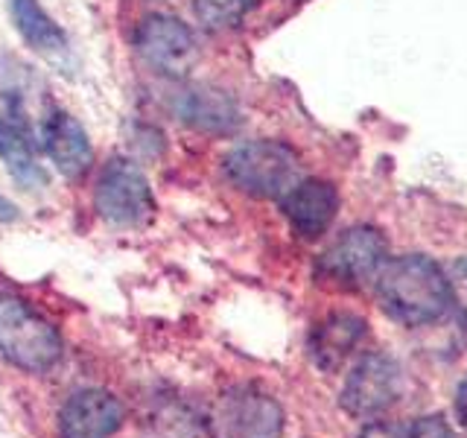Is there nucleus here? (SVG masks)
<instances>
[{
    "instance_id": "1",
    "label": "nucleus",
    "mask_w": 467,
    "mask_h": 438,
    "mask_svg": "<svg viewBox=\"0 0 467 438\" xmlns=\"http://www.w3.org/2000/svg\"><path fill=\"white\" fill-rule=\"evenodd\" d=\"M371 284L383 313L398 325L423 328L450 310L447 272L427 255L389 257Z\"/></svg>"
},
{
    "instance_id": "2",
    "label": "nucleus",
    "mask_w": 467,
    "mask_h": 438,
    "mask_svg": "<svg viewBox=\"0 0 467 438\" xmlns=\"http://www.w3.org/2000/svg\"><path fill=\"white\" fill-rule=\"evenodd\" d=\"M65 342L53 321L24 298L0 296V357L29 374H44L62 360Z\"/></svg>"
},
{
    "instance_id": "3",
    "label": "nucleus",
    "mask_w": 467,
    "mask_h": 438,
    "mask_svg": "<svg viewBox=\"0 0 467 438\" xmlns=\"http://www.w3.org/2000/svg\"><path fill=\"white\" fill-rule=\"evenodd\" d=\"M225 175L243 193L281 199L301 182L298 155L281 141H248L225 155Z\"/></svg>"
},
{
    "instance_id": "4",
    "label": "nucleus",
    "mask_w": 467,
    "mask_h": 438,
    "mask_svg": "<svg viewBox=\"0 0 467 438\" xmlns=\"http://www.w3.org/2000/svg\"><path fill=\"white\" fill-rule=\"evenodd\" d=\"M204 427L211 438H281L284 409L269 391L240 383L213 398Z\"/></svg>"
},
{
    "instance_id": "5",
    "label": "nucleus",
    "mask_w": 467,
    "mask_h": 438,
    "mask_svg": "<svg viewBox=\"0 0 467 438\" xmlns=\"http://www.w3.org/2000/svg\"><path fill=\"white\" fill-rule=\"evenodd\" d=\"M389 260L386 237L371 225H354L336 237L325 255L318 257V277L325 284L357 289L362 284H371L379 266Z\"/></svg>"
},
{
    "instance_id": "6",
    "label": "nucleus",
    "mask_w": 467,
    "mask_h": 438,
    "mask_svg": "<svg viewBox=\"0 0 467 438\" xmlns=\"http://www.w3.org/2000/svg\"><path fill=\"white\" fill-rule=\"evenodd\" d=\"M94 204L106 223L120 228L143 225L155 214V196L146 175L123 158H114L102 167L94 190Z\"/></svg>"
},
{
    "instance_id": "7",
    "label": "nucleus",
    "mask_w": 467,
    "mask_h": 438,
    "mask_svg": "<svg viewBox=\"0 0 467 438\" xmlns=\"http://www.w3.org/2000/svg\"><path fill=\"white\" fill-rule=\"evenodd\" d=\"M403 394V371L394 357L386 350H371L365 354L354 369H350L345 389H342V406L348 415L374 421L400 401Z\"/></svg>"
},
{
    "instance_id": "8",
    "label": "nucleus",
    "mask_w": 467,
    "mask_h": 438,
    "mask_svg": "<svg viewBox=\"0 0 467 438\" xmlns=\"http://www.w3.org/2000/svg\"><path fill=\"white\" fill-rule=\"evenodd\" d=\"M135 47L152 68L184 77L196 62V38L182 18L172 15H150L135 29Z\"/></svg>"
},
{
    "instance_id": "9",
    "label": "nucleus",
    "mask_w": 467,
    "mask_h": 438,
    "mask_svg": "<svg viewBox=\"0 0 467 438\" xmlns=\"http://www.w3.org/2000/svg\"><path fill=\"white\" fill-rule=\"evenodd\" d=\"M123 423V403L106 389H79L58 409V438H111Z\"/></svg>"
},
{
    "instance_id": "10",
    "label": "nucleus",
    "mask_w": 467,
    "mask_h": 438,
    "mask_svg": "<svg viewBox=\"0 0 467 438\" xmlns=\"http://www.w3.org/2000/svg\"><path fill=\"white\" fill-rule=\"evenodd\" d=\"M277 202H281V211L289 219L292 231L304 240L321 237L336 219V211H339V193H336V187L318 179H301Z\"/></svg>"
},
{
    "instance_id": "11",
    "label": "nucleus",
    "mask_w": 467,
    "mask_h": 438,
    "mask_svg": "<svg viewBox=\"0 0 467 438\" xmlns=\"http://www.w3.org/2000/svg\"><path fill=\"white\" fill-rule=\"evenodd\" d=\"M41 146L65 179H79L91 167V141H88L77 117L65 111H53L41 123Z\"/></svg>"
},
{
    "instance_id": "12",
    "label": "nucleus",
    "mask_w": 467,
    "mask_h": 438,
    "mask_svg": "<svg viewBox=\"0 0 467 438\" xmlns=\"http://www.w3.org/2000/svg\"><path fill=\"white\" fill-rule=\"evenodd\" d=\"M362 339H365V321L359 316L333 313L313 328L306 350H310V360L316 369L333 374L357 354Z\"/></svg>"
},
{
    "instance_id": "13",
    "label": "nucleus",
    "mask_w": 467,
    "mask_h": 438,
    "mask_svg": "<svg viewBox=\"0 0 467 438\" xmlns=\"http://www.w3.org/2000/svg\"><path fill=\"white\" fill-rule=\"evenodd\" d=\"M172 109L187 126L213 131V135H234L243 123L237 102L216 88H184L175 97Z\"/></svg>"
},
{
    "instance_id": "14",
    "label": "nucleus",
    "mask_w": 467,
    "mask_h": 438,
    "mask_svg": "<svg viewBox=\"0 0 467 438\" xmlns=\"http://www.w3.org/2000/svg\"><path fill=\"white\" fill-rule=\"evenodd\" d=\"M12 18L18 33L24 36V41L33 47L36 53H41L47 62L65 68L70 58V47H67V36L58 26L38 0H9Z\"/></svg>"
},
{
    "instance_id": "15",
    "label": "nucleus",
    "mask_w": 467,
    "mask_h": 438,
    "mask_svg": "<svg viewBox=\"0 0 467 438\" xmlns=\"http://www.w3.org/2000/svg\"><path fill=\"white\" fill-rule=\"evenodd\" d=\"M0 161L12 172V179L21 182L26 190H38L47 184V172L36 161L26 135L15 123H9L6 117H0Z\"/></svg>"
},
{
    "instance_id": "16",
    "label": "nucleus",
    "mask_w": 467,
    "mask_h": 438,
    "mask_svg": "<svg viewBox=\"0 0 467 438\" xmlns=\"http://www.w3.org/2000/svg\"><path fill=\"white\" fill-rule=\"evenodd\" d=\"M257 0H196V18L208 29H231L237 26Z\"/></svg>"
},
{
    "instance_id": "17",
    "label": "nucleus",
    "mask_w": 467,
    "mask_h": 438,
    "mask_svg": "<svg viewBox=\"0 0 467 438\" xmlns=\"http://www.w3.org/2000/svg\"><path fill=\"white\" fill-rule=\"evenodd\" d=\"M447 284H450V307H456L459 318L467 325V257L452 263L447 272Z\"/></svg>"
},
{
    "instance_id": "18",
    "label": "nucleus",
    "mask_w": 467,
    "mask_h": 438,
    "mask_svg": "<svg viewBox=\"0 0 467 438\" xmlns=\"http://www.w3.org/2000/svg\"><path fill=\"white\" fill-rule=\"evenodd\" d=\"M409 438H456L441 415H427L409 423Z\"/></svg>"
},
{
    "instance_id": "19",
    "label": "nucleus",
    "mask_w": 467,
    "mask_h": 438,
    "mask_svg": "<svg viewBox=\"0 0 467 438\" xmlns=\"http://www.w3.org/2000/svg\"><path fill=\"white\" fill-rule=\"evenodd\" d=\"M359 438H409V423L394 421H371Z\"/></svg>"
},
{
    "instance_id": "20",
    "label": "nucleus",
    "mask_w": 467,
    "mask_h": 438,
    "mask_svg": "<svg viewBox=\"0 0 467 438\" xmlns=\"http://www.w3.org/2000/svg\"><path fill=\"white\" fill-rule=\"evenodd\" d=\"M456 415L462 421V427L467 430V380H462V386L456 391Z\"/></svg>"
},
{
    "instance_id": "21",
    "label": "nucleus",
    "mask_w": 467,
    "mask_h": 438,
    "mask_svg": "<svg viewBox=\"0 0 467 438\" xmlns=\"http://www.w3.org/2000/svg\"><path fill=\"white\" fill-rule=\"evenodd\" d=\"M15 216H18V208L6 196H0V223H12Z\"/></svg>"
}]
</instances>
